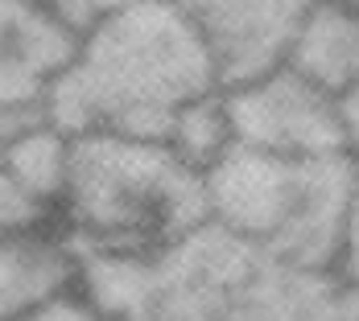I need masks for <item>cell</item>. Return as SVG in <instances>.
Returning a JSON list of instances; mask_svg holds the SVG:
<instances>
[{"label": "cell", "mask_w": 359, "mask_h": 321, "mask_svg": "<svg viewBox=\"0 0 359 321\" xmlns=\"http://www.w3.org/2000/svg\"><path fill=\"white\" fill-rule=\"evenodd\" d=\"M223 91L178 0H133L79 37L46 115L67 136L170 141L194 104Z\"/></svg>", "instance_id": "1"}, {"label": "cell", "mask_w": 359, "mask_h": 321, "mask_svg": "<svg viewBox=\"0 0 359 321\" xmlns=\"http://www.w3.org/2000/svg\"><path fill=\"white\" fill-rule=\"evenodd\" d=\"M83 264V292L116 321H339V276L277 264L215 222L149 264Z\"/></svg>", "instance_id": "2"}, {"label": "cell", "mask_w": 359, "mask_h": 321, "mask_svg": "<svg viewBox=\"0 0 359 321\" xmlns=\"http://www.w3.org/2000/svg\"><path fill=\"white\" fill-rule=\"evenodd\" d=\"M54 218L83 259L149 264L211 227L207 173L161 141L74 136Z\"/></svg>", "instance_id": "3"}, {"label": "cell", "mask_w": 359, "mask_h": 321, "mask_svg": "<svg viewBox=\"0 0 359 321\" xmlns=\"http://www.w3.org/2000/svg\"><path fill=\"white\" fill-rule=\"evenodd\" d=\"M359 161L273 157L231 144L207 169L211 222L277 264L339 276Z\"/></svg>", "instance_id": "4"}, {"label": "cell", "mask_w": 359, "mask_h": 321, "mask_svg": "<svg viewBox=\"0 0 359 321\" xmlns=\"http://www.w3.org/2000/svg\"><path fill=\"white\" fill-rule=\"evenodd\" d=\"M227 120L240 148L273 157H339L343 120L339 99L314 87L310 78L281 66L256 83L227 91Z\"/></svg>", "instance_id": "5"}, {"label": "cell", "mask_w": 359, "mask_h": 321, "mask_svg": "<svg viewBox=\"0 0 359 321\" xmlns=\"http://www.w3.org/2000/svg\"><path fill=\"white\" fill-rule=\"evenodd\" d=\"M223 91L281 71L314 0H178Z\"/></svg>", "instance_id": "6"}, {"label": "cell", "mask_w": 359, "mask_h": 321, "mask_svg": "<svg viewBox=\"0 0 359 321\" xmlns=\"http://www.w3.org/2000/svg\"><path fill=\"white\" fill-rule=\"evenodd\" d=\"M79 34L41 0H0V111H46Z\"/></svg>", "instance_id": "7"}, {"label": "cell", "mask_w": 359, "mask_h": 321, "mask_svg": "<svg viewBox=\"0 0 359 321\" xmlns=\"http://www.w3.org/2000/svg\"><path fill=\"white\" fill-rule=\"evenodd\" d=\"M87 285L83 251L67 239L58 218L0 239V321H29Z\"/></svg>", "instance_id": "8"}, {"label": "cell", "mask_w": 359, "mask_h": 321, "mask_svg": "<svg viewBox=\"0 0 359 321\" xmlns=\"http://www.w3.org/2000/svg\"><path fill=\"white\" fill-rule=\"evenodd\" d=\"M285 66L343 99L359 83V0H314Z\"/></svg>", "instance_id": "9"}, {"label": "cell", "mask_w": 359, "mask_h": 321, "mask_svg": "<svg viewBox=\"0 0 359 321\" xmlns=\"http://www.w3.org/2000/svg\"><path fill=\"white\" fill-rule=\"evenodd\" d=\"M71 148L74 136H67L58 124H50V115H41L0 152V169L37 211L54 218L62 206L67 181H71Z\"/></svg>", "instance_id": "10"}, {"label": "cell", "mask_w": 359, "mask_h": 321, "mask_svg": "<svg viewBox=\"0 0 359 321\" xmlns=\"http://www.w3.org/2000/svg\"><path fill=\"white\" fill-rule=\"evenodd\" d=\"M170 148L186 157L194 169H211L219 157L236 144L231 136V120H227V91H219L211 99H203V104H194L186 115H182L178 124H174V132H170Z\"/></svg>", "instance_id": "11"}, {"label": "cell", "mask_w": 359, "mask_h": 321, "mask_svg": "<svg viewBox=\"0 0 359 321\" xmlns=\"http://www.w3.org/2000/svg\"><path fill=\"white\" fill-rule=\"evenodd\" d=\"M62 25H71L74 34L83 37L91 25H100L104 17H111L116 8H124V4H133V0H41Z\"/></svg>", "instance_id": "12"}, {"label": "cell", "mask_w": 359, "mask_h": 321, "mask_svg": "<svg viewBox=\"0 0 359 321\" xmlns=\"http://www.w3.org/2000/svg\"><path fill=\"white\" fill-rule=\"evenodd\" d=\"M41 218H50L46 211H37L34 202L8 181V173L0 169V239H8V235H17V231H25V227H34Z\"/></svg>", "instance_id": "13"}, {"label": "cell", "mask_w": 359, "mask_h": 321, "mask_svg": "<svg viewBox=\"0 0 359 321\" xmlns=\"http://www.w3.org/2000/svg\"><path fill=\"white\" fill-rule=\"evenodd\" d=\"M339 280L359 285V173H355V190H351V211H347V235H343Z\"/></svg>", "instance_id": "14"}, {"label": "cell", "mask_w": 359, "mask_h": 321, "mask_svg": "<svg viewBox=\"0 0 359 321\" xmlns=\"http://www.w3.org/2000/svg\"><path fill=\"white\" fill-rule=\"evenodd\" d=\"M29 321H116V318L104 313L87 292H79V297H71V301H62V305H54V309H46Z\"/></svg>", "instance_id": "15"}, {"label": "cell", "mask_w": 359, "mask_h": 321, "mask_svg": "<svg viewBox=\"0 0 359 321\" xmlns=\"http://www.w3.org/2000/svg\"><path fill=\"white\" fill-rule=\"evenodd\" d=\"M339 120H343V148L359 161V83L339 99Z\"/></svg>", "instance_id": "16"}, {"label": "cell", "mask_w": 359, "mask_h": 321, "mask_svg": "<svg viewBox=\"0 0 359 321\" xmlns=\"http://www.w3.org/2000/svg\"><path fill=\"white\" fill-rule=\"evenodd\" d=\"M41 115H46V111H0V152L17 141L29 124H37Z\"/></svg>", "instance_id": "17"}, {"label": "cell", "mask_w": 359, "mask_h": 321, "mask_svg": "<svg viewBox=\"0 0 359 321\" xmlns=\"http://www.w3.org/2000/svg\"><path fill=\"white\" fill-rule=\"evenodd\" d=\"M334 318L339 321H359V285L339 280V292H334Z\"/></svg>", "instance_id": "18"}]
</instances>
